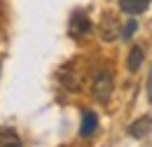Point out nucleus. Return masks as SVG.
Returning a JSON list of instances; mask_svg holds the SVG:
<instances>
[{"instance_id": "6", "label": "nucleus", "mask_w": 152, "mask_h": 147, "mask_svg": "<svg viewBox=\"0 0 152 147\" xmlns=\"http://www.w3.org/2000/svg\"><path fill=\"white\" fill-rule=\"evenodd\" d=\"M143 56H145V52H143V47H140V44L131 47L129 58H126V68H129V73H136V70L140 68V63H143Z\"/></svg>"}, {"instance_id": "10", "label": "nucleus", "mask_w": 152, "mask_h": 147, "mask_svg": "<svg viewBox=\"0 0 152 147\" xmlns=\"http://www.w3.org/2000/svg\"><path fill=\"white\" fill-rule=\"evenodd\" d=\"M145 91H148V100L152 103V65H150V73H148V82H145Z\"/></svg>"}, {"instance_id": "9", "label": "nucleus", "mask_w": 152, "mask_h": 147, "mask_svg": "<svg viewBox=\"0 0 152 147\" xmlns=\"http://www.w3.org/2000/svg\"><path fill=\"white\" fill-rule=\"evenodd\" d=\"M136 31H138V21H136V19H129L126 26L122 28V35H119V37H122V40H131Z\"/></svg>"}, {"instance_id": "5", "label": "nucleus", "mask_w": 152, "mask_h": 147, "mask_svg": "<svg viewBox=\"0 0 152 147\" xmlns=\"http://www.w3.org/2000/svg\"><path fill=\"white\" fill-rule=\"evenodd\" d=\"M150 7V0H119V9L124 12V14H143L145 9Z\"/></svg>"}, {"instance_id": "3", "label": "nucleus", "mask_w": 152, "mask_h": 147, "mask_svg": "<svg viewBox=\"0 0 152 147\" xmlns=\"http://www.w3.org/2000/svg\"><path fill=\"white\" fill-rule=\"evenodd\" d=\"M129 135L136 138V140H143V138H148L152 133V114H145V117H140V119H136L129 124Z\"/></svg>"}, {"instance_id": "4", "label": "nucleus", "mask_w": 152, "mask_h": 147, "mask_svg": "<svg viewBox=\"0 0 152 147\" xmlns=\"http://www.w3.org/2000/svg\"><path fill=\"white\" fill-rule=\"evenodd\" d=\"M98 131V114L94 110H82V119H80V135L82 138H91Z\"/></svg>"}, {"instance_id": "8", "label": "nucleus", "mask_w": 152, "mask_h": 147, "mask_svg": "<svg viewBox=\"0 0 152 147\" xmlns=\"http://www.w3.org/2000/svg\"><path fill=\"white\" fill-rule=\"evenodd\" d=\"M58 79H61V84H63L66 89H70V91H77V89H80V82L75 79V75L70 73V65H66V68L61 70Z\"/></svg>"}, {"instance_id": "11", "label": "nucleus", "mask_w": 152, "mask_h": 147, "mask_svg": "<svg viewBox=\"0 0 152 147\" xmlns=\"http://www.w3.org/2000/svg\"><path fill=\"white\" fill-rule=\"evenodd\" d=\"M2 61H5V56L0 54V70H2Z\"/></svg>"}, {"instance_id": "2", "label": "nucleus", "mask_w": 152, "mask_h": 147, "mask_svg": "<svg viewBox=\"0 0 152 147\" xmlns=\"http://www.w3.org/2000/svg\"><path fill=\"white\" fill-rule=\"evenodd\" d=\"M89 33H91V21L87 17V12L84 9H75L70 14V21H68V35L75 37V40H82Z\"/></svg>"}, {"instance_id": "1", "label": "nucleus", "mask_w": 152, "mask_h": 147, "mask_svg": "<svg viewBox=\"0 0 152 147\" xmlns=\"http://www.w3.org/2000/svg\"><path fill=\"white\" fill-rule=\"evenodd\" d=\"M113 89H115V79H113V73L105 68V70H98L94 77V84H91V93L98 103H108L110 96H113Z\"/></svg>"}, {"instance_id": "7", "label": "nucleus", "mask_w": 152, "mask_h": 147, "mask_svg": "<svg viewBox=\"0 0 152 147\" xmlns=\"http://www.w3.org/2000/svg\"><path fill=\"white\" fill-rule=\"evenodd\" d=\"M0 147H23V145H21V138L17 135V131L0 129Z\"/></svg>"}]
</instances>
